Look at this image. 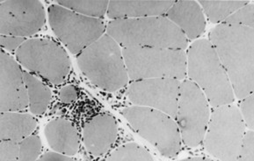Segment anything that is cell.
Listing matches in <instances>:
<instances>
[{"label":"cell","instance_id":"cell-1","mask_svg":"<svg viewBox=\"0 0 254 161\" xmlns=\"http://www.w3.org/2000/svg\"><path fill=\"white\" fill-rule=\"evenodd\" d=\"M209 42L227 74L237 98L254 93V29L221 23L209 34Z\"/></svg>","mask_w":254,"mask_h":161},{"label":"cell","instance_id":"cell-2","mask_svg":"<svg viewBox=\"0 0 254 161\" xmlns=\"http://www.w3.org/2000/svg\"><path fill=\"white\" fill-rule=\"evenodd\" d=\"M107 35L125 47H158L184 50L188 39L166 16L112 20Z\"/></svg>","mask_w":254,"mask_h":161},{"label":"cell","instance_id":"cell-3","mask_svg":"<svg viewBox=\"0 0 254 161\" xmlns=\"http://www.w3.org/2000/svg\"><path fill=\"white\" fill-rule=\"evenodd\" d=\"M187 76L204 94L212 107L234 102L235 95L231 81L208 40H198L189 47Z\"/></svg>","mask_w":254,"mask_h":161},{"label":"cell","instance_id":"cell-4","mask_svg":"<svg viewBox=\"0 0 254 161\" xmlns=\"http://www.w3.org/2000/svg\"><path fill=\"white\" fill-rule=\"evenodd\" d=\"M77 62L88 80L107 92H116L129 80L123 49L108 35L81 52Z\"/></svg>","mask_w":254,"mask_h":161},{"label":"cell","instance_id":"cell-5","mask_svg":"<svg viewBox=\"0 0 254 161\" xmlns=\"http://www.w3.org/2000/svg\"><path fill=\"white\" fill-rule=\"evenodd\" d=\"M124 62L129 80L187 77V54L184 50L158 47H125Z\"/></svg>","mask_w":254,"mask_h":161},{"label":"cell","instance_id":"cell-6","mask_svg":"<svg viewBox=\"0 0 254 161\" xmlns=\"http://www.w3.org/2000/svg\"><path fill=\"white\" fill-rule=\"evenodd\" d=\"M246 133V124L238 108L228 104L215 108L205 133V149L221 161H237Z\"/></svg>","mask_w":254,"mask_h":161},{"label":"cell","instance_id":"cell-7","mask_svg":"<svg viewBox=\"0 0 254 161\" xmlns=\"http://www.w3.org/2000/svg\"><path fill=\"white\" fill-rule=\"evenodd\" d=\"M130 126L166 157H175L181 151V137L175 119L147 107L131 106L123 110Z\"/></svg>","mask_w":254,"mask_h":161},{"label":"cell","instance_id":"cell-8","mask_svg":"<svg viewBox=\"0 0 254 161\" xmlns=\"http://www.w3.org/2000/svg\"><path fill=\"white\" fill-rule=\"evenodd\" d=\"M18 62L50 81L61 84L70 71L69 56L61 45L50 39H30L16 51Z\"/></svg>","mask_w":254,"mask_h":161},{"label":"cell","instance_id":"cell-9","mask_svg":"<svg viewBox=\"0 0 254 161\" xmlns=\"http://www.w3.org/2000/svg\"><path fill=\"white\" fill-rule=\"evenodd\" d=\"M48 12L55 35L71 54L78 55L101 38L106 31L101 19L81 15L60 4L50 5Z\"/></svg>","mask_w":254,"mask_h":161},{"label":"cell","instance_id":"cell-10","mask_svg":"<svg viewBox=\"0 0 254 161\" xmlns=\"http://www.w3.org/2000/svg\"><path fill=\"white\" fill-rule=\"evenodd\" d=\"M209 105L204 94L191 80L181 82L176 119L181 141L188 147L203 141L210 119Z\"/></svg>","mask_w":254,"mask_h":161},{"label":"cell","instance_id":"cell-11","mask_svg":"<svg viewBox=\"0 0 254 161\" xmlns=\"http://www.w3.org/2000/svg\"><path fill=\"white\" fill-rule=\"evenodd\" d=\"M181 80L156 78L134 80L127 89V97L134 106L150 108L176 119Z\"/></svg>","mask_w":254,"mask_h":161},{"label":"cell","instance_id":"cell-12","mask_svg":"<svg viewBox=\"0 0 254 161\" xmlns=\"http://www.w3.org/2000/svg\"><path fill=\"white\" fill-rule=\"evenodd\" d=\"M45 24L43 4L37 0H7L0 4L1 35L26 37L35 35Z\"/></svg>","mask_w":254,"mask_h":161},{"label":"cell","instance_id":"cell-13","mask_svg":"<svg viewBox=\"0 0 254 161\" xmlns=\"http://www.w3.org/2000/svg\"><path fill=\"white\" fill-rule=\"evenodd\" d=\"M0 55V110L1 112H21L28 106L23 72L4 50H1Z\"/></svg>","mask_w":254,"mask_h":161},{"label":"cell","instance_id":"cell-14","mask_svg":"<svg viewBox=\"0 0 254 161\" xmlns=\"http://www.w3.org/2000/svg\"><path fill=\"white\" fill-rule=\"evenodd\" d=\"M118 137V126L113 116L101 113L94 116L83 128V139L91 156L99 158L107 154Z\"/></svg>","mask_w":254,"mask_h":161},{"label":"cell","instance_id":"cell-15","mask_svg":"<svg viewBox=\"0 0 254 161\" xmlns=\"http://www.w3.org/2000/svg\"><path fill=\"white\" fill-rule=\"evenodd\" d=\"M189 40H195L203 34L206 27L204 12L195 1H176L166 13Z\"/></svg>","mask_w":254,"mask_h":161},{"label":"cell","instance_id":"cell-16","mask_svg":"<svg viewBox=\"0 0 254 161\" xmlns=\"http://www.w3.org/2000/svg\"><path fill=\"white\" fill-rule=\"evenodd\" d=\"M174 3V1H109L107 14L112 20L165 16Z\"/></svg>","mask_w":254,"mask_h":161},{"label":"cell","instance_id":"cell-17","mask_svg":"<svg viewBox=\"0 0 254 161\" xmlns=\"http://www.w3.org/2000/svg\"><path fill=\"white\" fill-rule=\"evenodd\" d=\"M45 137L50 147L59 154L73 156L79 149V135L73 123L67 119L50 121L45 128Z\"/></svg>","mask_w":254,"mask_h":161},{"label":"cell","instance_id":"cell-18","mask_svg":"<svg viewBox=\"0 0 254 161\" xmlns=\"http://www.w3.org/2000/svg\"><path fill=\"white\" fill-rule=\"evenodd\" d=\"M0 125L1 140L20 143L35 131L37 121L27 113L1 112Z\"/></svg>","mask_w":254,"mask_h":161},{"label":"cell","instance_id":"cell-19","mask_svg":"<svg viewBox=\"0 0 254 161\" xmlns=\"http://www.w3.org/2000/svg\"><path fill=\"white\" fill-rule=\"evenodd\" d=\"M23 75L30 111L34 115H43L46 112L51 101V91L48 86L31 74L24 71Z\"/></svg>","mask_w":254,"mask_h":161},{"label":"cell","instance_id":"cell-20","mask_svg":"<svg viewBox=\"0 0 254 161\" xmlns=\"http://www.w3.org/2000/svg\"><path fill=\"white\" fill-rule=\"evenodd\" d=\"M208 19L212 23H219L229 18L240 8L248 3L247 1H199L198 2Z\"/></svg>","mask_w":254,"mask_h":161},{"label":"cell","instance_id":"cell-21","mask_svg":"<svg viewBox=\"0 0 254 161\" xmlns=\"http://www.w3.org/2000/svg\"><path fill=\"white\" fill-rule=\"evenodd\" d=\"M57 4L67 8L70 11L79 13L81 15L87 16L90 18L100 19L108 12L109 1L100 0H69V1H58Z\"/></svg>","mask_w":254,"mask_h":161},{"label":"cell","instance_id":"cell-22","mask_svg":"<svg viewBox=\"0 0 254 161\" xmlns=\"http://www.w3.org/2000/svg\"><path fill=\"white\" fill-rule=\"evenodd\" d=\"M108 161H153L149 152L135 143H127L112 153Z\"/></svg>","mask_w":254,"mask_h":161},{"label":"cell","instance_id":"cell-23","mask_svg":"<svg viewBox=\"0 0 254 161\" xmlns=\"http://www.w3.org/2000/svg\"><path fill=\"white\" fill-rule=\"evenodd\" d=\"M41 151V139L36 135H31L19 143V161H37Z\"/></svg>","mask_w":254,"mask_h":161},{"label":"cell","instance_id":"cell-24","mask_svg":"<svg viewBox=\"0 0 254 161\" xmlns=\"http://www.w3.org/2000/svg\"><path fill=\"white\" fill-rule=\"evenodd\" d=\"M223 23L241 27H254V4L247 3L242 8L232 13L229 18L225 19Z\"/></svg>","mask_w":254,"mask_h":161},{"label":"cell","instance_id":"cell-25","mask_svg":"<svg viewBox=\"0 0 254 161\" xmlns=\"http://www.w3.org/2000/svg\"><path fill=\"white\" fill-rule=\"evenodd\" d=\"M240 115L246 126L249 130H254V93L244 97L240 103Z\"/></svg>","mask_w":254,"mask_h":161},{"label":"cell","instance_id":"cell-26","mask_svg":"<svg viewBox=\"0 0 254 161\" xmlns=\"http://www.w3.org/2000/svg\"><path fill=\"white\" fill-rule=\"evenodd\" d=\"M237 161H254V130H247L244 135Z\"/></svg>","mask_w":254,"mask_h":161},{"label":"cell","instance_id":"cell-27","mask_svg":"<svg viewBox=\"0 0 254 161\" xmlns=\"http://www.w3.org/2000/svg\"><path fill=\"white\" fill-rule=\"evenodd\" d=\"M0 161H19V143L1 140Z\"/></svg>","mask_w":254,"mask_h":161},{"label":"cell","instance_id":"cell-28","mask_svg":"<svg viewBox=\"0 0 254 161\" xmlns=\"http://www.w3.org/2000/svg\"><path fill=\"white\" fill-rule=\"evenodd\" d=\"M1 46L3 49L8 51H17L20 46L23 45L26 40L23 37L18 36H12V35H1L0 38Z\"/></svg>","mask_w":254,"mask_h":161},{"label":"cell","instance_id":"cell-29","mask_svg":"<svg viewBox=\"0 0 254 161\" xmlns=\"http://www.w3.org/2000/svg\"><path fill=\"white\" fill-rule=\"evenodd\" d=\"M78 97V90L74 85L69 84L64 86L59 92V99L63 104H71Z\"/></svg>","mask_w":254,"mask_h":161},{"label":"cell","instance_id":"cell-30","mask_svg":"<svg viewBox=\"0 0 254 161\" xmlns=\"http://www.w3.org/2000/svg\"><path fill=\"white\" fill-rule=\"evenodd\" d=\"M37 161H75L73 159H71L70 156H67L64 154H59L57 152H51V153H47L43 156L38 159Z\"/></svg>","mask_w":254,"mask_h":161},{"label":"cell","instance_id":"cell-31","mask_svg":"<svg viewBox=\"0 0 254 161\" xmlns=\"http://www.w3.org/2000/svg\"><path fill=\"white\" fill-rule=\"evenodd\" d=\"M180 161H213L211 160H208V159H205V158H189V159H185V160H182Z\"/></svg>","mask_w":254,"mask_h":161}]
</instances>
